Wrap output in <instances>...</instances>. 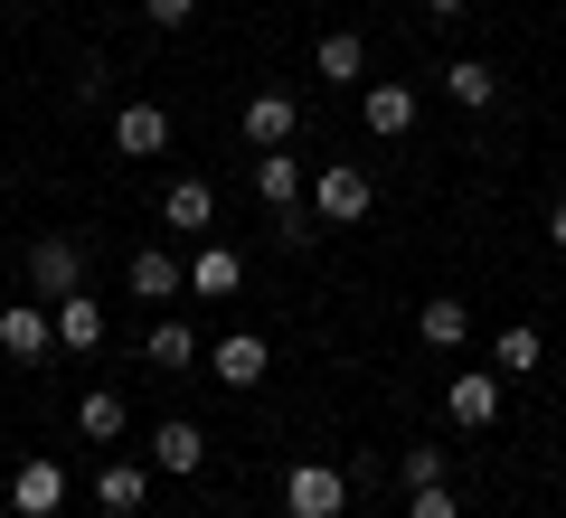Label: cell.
Returning <instances> with one entry per match:
<instances>
[{
	"label": "cell",
	"instance_id": "cell-2",
	"mask_svg": "<svg viewBox=\"0 0 566 518\" xmlns=\"http://www.w3.org/2000/svg\"><path fill=\"white\" fill-rule=\"evenodd\" d=\"M368 208H378V189H368L359 160H322V170H312V218L322 226H359Z\"/></svg>",
	"mask_w": 566,
	"mask_h": 518
},
{
	"label": "cell",
	"instance_id": "cell-16",
	"mask_svg": "<svg viewBox=\"0 0 566 518\" xmlns=\"http://www.w3.org/2000/svg\"><path fill=\"white\" fill-rule=\"evenodd\" d=\"M491 368H501V378H538L547 368V330L538 320H501V330H491Z\"/></svg>",
	"mask_w": 566,
	"mask_h": 518
},
{
	"label": "cell",
	"instance_id": "cell-5",
	"mask_svg": "<svg viewBox=\"0 0 566 518\" xmlns=\"http://www.w3.org/2000/svg\"><path fill=\"white\" fill-rule=\"evenodd\" d=\"M10 509H20V518H57L66 509V462L57 453H29L20 472H10Z\"/></svg>",
	"mask_w": 566,
	"mask_h": 518
},
{
	"label": "cell",
	"instance_id": "cell-3",
	"mask_svg": "<svg viewBox=\"0 0 566 518\" xmlns=\"http://www.w3.org/2000/svg\"><path fill=\"white\" fill-rule=\"evenodd\" d=\"M501 397H510V378H501V368H463V378H444V415L463 424V434L501 424Z\"/></svg>",
	"mask_w": 566,
	"mask_h": 518
},
{
	"label": "cell",
	"instance_id": "cell-17",
	"mask_svg": "<svg viewBox=\"0 0 566 518\" xmlns=\"http://www.w3.org/2000/svg\"><path fill=\"white\" fill-rule=\"evenodd\" d=\"M161 226L208 236V226H218V180H170V189H161Z\"/></svg>",
	"mask_w": 566,
	"mask_h": 518
},
{
	"label": "cell",
	"instance_id": "cell-22",
	"mask_svg": "<svg viewBox=\"0 0 566 518\" xmlns=\"http://www.w3.org/2000/svg\"><path fill=\"white\" fill-rule=\"evenodd\" d=\"M123 424H133V415H123L114 387H95V397L76 405V434H85V443H123Z\"/></svg>",
	"mask_w": 566,
	"mask_h": 518
},
{
	"label": "cell",
	"instance_id": "cell-8",
	"mask_svg": "<svg viewBox=\"0 0 566 518\" xmlns=\"http://www.w3.org/2000/svg\"><path fill=\"white\" fill-rule=\"evenodd\" d=\"M114 151H123V160H161V151H170V114H161L151 95L114 104Z\"/></svg>",
	"mask_w": 566,
	"mask_h": 518
},
{
	"label": "cell",
	"instance_id": "cell-4",
	"mask_svg": "<svg viewBox=\"0 0 566 518\" xmlns=\"http://www.w3.org/2000/svg\"><path fill=\"white\" fill-rule=\"evenodd\" d=\"M264 368H274V339H264V330H227L218 349H208V378L237 387V397H245V387H264Z\"/></svg>",
	"mask_w": 566,
	"mask_h": 518
},
{
	"label": "cell",
	"instance_id": "cell-14",
	"mask_svg": "<svg viewBox=\"0 0 566 518\" xmlns=\"http://www.w3.org/2000/svg\"><path fill=\"white\" fill-rule=\"evenodd\" d=\"M48 320H57V349H66V359H95V349H104V302L95 293L48 302Z\"/></svg>",
	"mask_w": 566,
	"mask_h": 518
},
{
	"label": "cell",
	"instance_id": "cell-7",
	"mask_svg": "<svg viewBox=\"0 0 566 518\" xmlns=\"http://www.w3.org/2000/svg\"><path fill=\"white\" fill-rule=\"evenodd\" d=\"M303 189H312V170H303L293 141H283V151H255V199L274 208V218H303Z\"/></svg>",
	"mask_w": 566,
	"mask_h": 518
},
{
	"label": "cell",
	"instance_id": "cell-12",
	"mask_svg": "<svg viewBox=\"0 0 566 518\" xmlns=\"http://www.w3.org/2000/svg\"><path fill=\"white\" fill-rule=\"evenodd\" d=\"M359 123H368L378 141L416 133V85H397V76H368V85H359Z\"/></svg>",
	"mask_w": 566,
	"mask_h": 518
},
{
	"label": "cell",
	"instance_id": "cell-27",
	"mask_svg": "<svg viewBox=\"0 0 566 518\" xmlns=\"http://www.w3.org/2000/svg\"><path fill=\"white\" fill-rule=\"evenodd\" d=\"M416 10H424V20H434V29H453V20H463V10H472V0H416Z\"/></svg>",
	"mask_w": 566,
	"mask_h": 518
},
{
	"label": "cell",
	"instance_id": "cell-21",
	"mask_svg": "<svg viewBox=\"0 0 566 518\" xmlns=\"http://www.w3.org/2000/svg\"><path fill=\"white\" fill-rule=\"evenodd\" d=\"M133 293H142V302H170V293H189L180 255H170V245H133Z\"/></svg>",
	"mask_w": 566,
	"mask_h": 518
},
{
	"label": "cell",
	"instance_id": "cell-29",
	"mask_svg": "<svg viewBox=\"0 0 566 518\" xmlns=\"http://www.w3.org/2000/svg\"><path fill=\"white\" fill-rule=\"evenodd\" d=\"M0 405H10V387H0Z\"/></svg>",
	"mask_w": 566,
	"mask_h": 518
},
{
	"label": "cell",
	"instance_id": "cell-28",
	"mask_svg": "<svg viewBox=\"0 0 566 518\" xmlns=\"http://www.w3.org/2000/svg\"><path fill=\"white\" fill-rule=\"evenodd\" d=\"M547 245L566 255V199H547Z\"/></svg>",
	"mask_w": 566,
	"mask_h": 518
},
{
	"label": "cell",
	"instance_id": "cell-10",
	"mask_svg": "<svg viewBox=\"0 0 566 518\" xmlns=\"http://www.w3.org/2000/svg\"><path fill=\"white\" fill-rule=\"evenodd\" d=\"M237 123H245V141H255V151H283V141L303 133V104L283 95V85H264V95H245Z\"/></svg>",
	"mask_w": 566,
	"mask_h": 518
},
{
	"label": "cell",
	"instance_id": "cell-19",
	"mask_svg": "<svg viewBox=\"0 0 566 518\" xmlns=\"http://www.w3.org/2000/svg\"><path fill=\"white\" fill-rule=\"evenodd\" d=\"M444 95L463 104V114H491V104H501V66H491V57H453L444 66Z\"/></svg>",
	"mask_w": 566,
	"mask_h": 518
},
{
	"label": "cell",
	"instance_id": "cell-15",
	"mask_svg": "<svg viewBox=\"0 0 566 518\" xmlns=\"http://www.w3.org/2000/svg\"><path fill=\"white\" fill-rule=\"evenodd\" d=\"M95 499H104V518H142V509H151V462H104V472H95Z\"/></svg>",
	"mask_w": 566,
	"mask_h": 518
},
{
	"label": "cell",
	"instance_id": "cell-26",
	"mask_svg": "<svg viewBox=\"0 0 566 518\" xmlns=\"http://www.w3.org/2000/svg\"><path fill=\"white\" fill-rule=\"evenodd\" d=\"M142 20H151V29H189V20H199V0H142Z\"/></svg>",
	"mask_w": 566,
	"mask_h": 518
},
{
	"label": "cell",
	"instance_id": "cell-20",
	"mask_svg": "<svg viewBox=\"0 0 566 518\" xmlns=\"http://www.w3.org/2000/svg\"><path fill=\"white\" fill-rule=\"evenodd\" d=\"M312 66H322L331 85H368V39H359V29H322V47H312Z\"/></svg>",
	"mask_w": 566,
	"mask_h": 518
},
{
	"label": "cell",
	"instance_id": "cell-13",
	"mask_svg": "<svg viewBox=\"0 0 566 518\" xmlns=\"http://www.w3.org/2000/svg\"><path fill=\"white\" fill-rule=\"evenodd\" d=\"M151 472H170V480H199V472H208V434H199L189 415L151 424Z\"/></svg>",
	"mask_w": 566,
	"mask_h": 518
},
{
	"label": "cell",
	"instance_id": "cell-9",
	"mask_svg": "<svg viewBox=\"0 0 566 518\" xmlns=\"http://www.w3.org/2000/svg\"><path fill=\"white\" fill-rule=\"evenodd\" d=\"M180 274H189V293H199V302H237L245 293V255H237V245H218V236H199V255H189Z\"/></svg>",
	"mask_w": 566,
	"mask_h": 518
},
{
	"label": "cell",
	"instance_id": "cell-25",
	"mask_svg": "<svg viewBox=\"0 0 566 518\" xmlns=\"http://www.w3.org/2000/svg\"><path fill=\"white\" fill-rule=\"evenodd\" d=\"M406 518H463V499L434 480V490H406Z\"/></svg>",
	"mask_w": 566,
	"mask_h": 518
},
{
	"label": "cell",
	"instance_id": "cell-18",
	"mask_svg": "<svg viewBox=\"0 0 566 518\" xmlns=\"http://www.w3.org/2000/svg\"><path fill=\"white\" fill-rule=\"evenodd\" d=\"M416 339H424V349H444V359H453V349H463V339H472V302H453V293L416 302Z\"/></svg>",
	"mask_w": 566,
	"mask_h": 518
},
{
	"label": "cell",
	"instance_id": "cell-11",
	"mask_svg": "<svg viewBox=\"0 0 566 518\" xmlns=\"http://www.w3.org/2000/svg\"><path fill=\"white\" fill-rule=\"evenodd\" d=\"M48 349H57L48 302H0V359H48Z\"/></svg>",
	"mask_w": 566,
	"mask_h": 518
},
{
	"label": "cell",
	"instance_id": "cell-23",
	"mask_svg": "<svg viewBox=\"0 0 566 518\" xmlns=\"http://www.w3.org/2000/svg\"><path fill=\"white\" fill-rule=\"evenodd\" d=\"M142 359H151V368H199V339H189V320H161V330L142 339Z\"/></svg>",
	"mask_w": 566,
	"mask_h": 518
},
{
	"label": "cell",
	"instance_id": "cell-1",
	"mask_svg": "<svg viewBox=\"0 0 566 518\" xmlns=\"http://www.w3.org/2000/svg\"><path fill=\"white\" fill-rule=\"evenodd\" d=\"M340 509H349V472L340 462H322V453L283 462V518H340Z\"/></svg>",
	"mask_w": 566,
	"mask_h": 518
},
{
	"label": "cell",
	"instance_id": "cell-24",
	"mask_svg": "<svg viewBox=\"0 0 566 518\" xmlns=\"http://www.w3.org/2000/svg\"><path fill=\"white\" fill-rule=\"evenodd\" d=\"M434 480H444V453H434V443L397 453V490H434Z\"/></svg>",
	"mask_w": 566,
	"mask_h": 518
},
{
	"label": "cell",
	"instance_id": "cell-6",
	"mask_svg": "<svg viewBox=\"0 0 566 518\" xmlns=\"http://www.w3.org/2000/svg\"><path fill=\"white\" fill-rule=\"evenodd\" d=\"M29 283H39V302L85 293V245L76 236H39V245H29Z\"/></svg>",
	"mask_w": 566,
	"mask_h": 518
}]
</instances>
